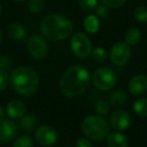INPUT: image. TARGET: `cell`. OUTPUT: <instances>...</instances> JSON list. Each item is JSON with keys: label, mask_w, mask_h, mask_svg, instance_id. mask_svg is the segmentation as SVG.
Masks as SVG:
<instances>
[{"label": "cell", "mask_w": 147, "mask_h": 147, "mask_svg": "<svg viewBox=\"0 0 147 147\" xmlns=\"http://www.w3.org/2000/svg\"><path fill=\"white\" fill-rule=\"evenodd\" d=\"M91 75L86 67L73 65L61 75L59 87L61 92L69 98L81 96L89 88Z\"/></svg>", "instance_id": "obj_1"}, {"label": "cell", "mask_w": 147, "mask_h": 147, "mask_svg": "<svg viewBox=\"0 0 147 147\" xmlns=\"http://www.w3.org/2000/svg\"><path fill=\"white\" fill-rule=\"evenodd\" d=\"M40 32L43 37L51 41L63 40L74 33V24L65 15L51 13L41 21Z\"/></svg>", "instance_id": "obj_2"}, {"label": "cell", "mask_w": 147, "mask_h": 147, "mask_svg": "<svg viewBox=\"0 0 147 147\" xmlns=\"http://www.w3.org/2000/svg\"><path fill=\"white\" fill-rule=\"evenodd\" d=\"M10 84L17 94L29 97L35 94L39 85L38 75L28 67H18L11 71Z\"/></svg>", "instance_id": "obj_3"}, {"label": "cell", "mask_w": 147, "mask_h": 147, "mask_svg": "<svg viewBox=\"0 0 147 147\" xmlns=\"http://www.w3.org/2000/svg\"><path fill=\"white\" fill-rule=\"evenodd\" d=\"M82 132L86 138L98 142L107 138L110 133V125L100 115H90L83 121Z\"/></svg>", "instance_id": "obj_4"}, {"label": "cell", "mask_w": 147, "mask_h": 147, "mask_svg": "<svg viewBox=\"0 0 147 147\" xmlns=\"http://www.w3.org/2000/svg\"><path fill=\"white\" fill-rule=\"evenodd\" d=\"M91 80L94 87L98 90L110 91L116 85L117 77L113 69H111L110 67H103L94 71Z\"/></svg>", "instance_id": "obj_5"}, {"label": "cell", "mask_w": 147, "mask_h": 147, "mask_svg": "<svg viewBox=\"0 0 147 147\" xmlns=\"http://www.w3.org/2000/svg\"><path fill=\"white\" fill-rule=\"evenodd\" d=\"M69 45L73 53L78 57H87L91 55L93 45L90 37L84 32H76L71 35Z\"/></svg>", "instance_id": "obj_6"}, {"label": "cell", "mask_w": 147, "mask_h": 147, "mask_svg": "<svg viewBox=\"0 0 147 147\" xmlns=\"http://www.w3.org/2000/svg\"><path fill=\"white\" fill-rule=\"evenodd\" d=\"M131 47L125 41H117L112 45L109 53V59L115 65H124L130 59Z\"/></svg>", "instance_id": "obj_7"}, {"label": "cell", "mask_w": 147, "mask_h": 147, "mask_svg": "<svg viewBox=\"0 0 147 147\" xmlns=\"http://www.w3.org/2000/svg\"><path fill=\"white\" fill-rule=\"evenodd\" d=\"M27 51L32 57L36 59H41L47 57L49 53V45L45 37L39 34H32L27 40Z\"/></svg>", "instance_id": "obj_8"}, {"label": "cell", "mask_w": 147, "mask_h": 147, "mask_svg": "<svg viewBox=\"0 0 147 147\" xmlns=\"http://www.w3.org/2000/svg\"><path fill=\"white\" fill-rule=\"evenodd\" d=\"M59 139V133L57 129L49 125L39 126L35 130V140L40 146L49 147L55 145Z\"/></svg>", "instance_id": "obj_9"}, {"label": "cell", "mask_w": 147, "mask_h": 147, "mask_svg": "<svg viewBox=\"0 0 147 147\" xmlns=\"http://www.w3.org/2000/svg\"><path fill=\"white\" fill-rule=\"evenodd\" d=\"M131 124V116L127 111L119 109L110 117V125L116 131H124L129 128Z\"/></svg>", "instance_id": "obj_10"}, {"label": "cell", "mask_w": 147, "mask_h": 147, "mask_svg": "<svg viewBox=\"0 0 147 147\" xmlns=\"http://www.w3.org/2000/svg\"><path fill=\"white\" fill-rule=\"evenodd\" d=\"M18 134V126L12 120L3 119L0 121V141L1 142H10L14 140Z\"/></svg>", "instance_id": "obj_11"}, {"label": "cell", "mask_w": 147, "mask_h": 147, "mask_svg": "<svg viewBox=\"0 0 147 147\" xmlns=\"http://www.w3.org/2000/svg\"><path fill=\"white\" fill-rule=\"evenodd\" d=\"M128 90L134 96H141L147 92V76L138 74L134 76L128 84Z\"/></svg>", "instance_id": "obj_12"}, {"label": "cell", "mask_w": 147, "mask_h": 147, "mask_svg": "<svg viewBox=\"0 0 147 147\" xmlns=\"http://www.w3.org/2000/svg\"><path fill=\"white\" fill-rule=\"evenodd\" d=\"M26 112V106L20 100H11L7 104L6 113L11 119H20Z\"/></svg>", "instance_id": "obj_13"}, {"label": "cell", "mask_w": 147, "mask_h": 147, "mask_svg": "<svg viewBox=\"0 0 147 147\" xmlns=\"http://www.w3.org/2000/svg\"><path fill=\"white\" fill-rule=\"evenodd\" d=\"M108 147H128V140L124 134L118 132H110L106 138Z\"/></svg>", "instance_id": "obj_14"}, {"label": "cell", "mask_w": 147, "mask_h": 147, "mask_svg": "<svg viewBox=\"0 0 147 147\" xmlns=\"http://www.w3.org/2000/svg\"><path fill=\"white\" fill-rule=\"evenodd\" d=\"M83 26L86 30L87 33L89 34H94L97 33L100 29V20L99 17L94 14H89L83 20Z\"/></svg>", "instance_id": "obj_15"}, {"label": "cell", "mask_w": 147, "mask_h": 147, "mask_svg": "<svg viewBox=\"0 0 147 147\" xmlns=\"http://www.w3.org/2000/svg\"><path fill=\"white\" fill-rule=\"evenodd\" d=\"M128 101V96L123 90H116L109 95V104L113 107H122Z\"/></svg>", "instance_id": "obj_16"}, {"label": "cell", "mask_w": 147, "mask_h": 147, "mask_svg": "<svg viewBox=\"0 0 147 147\" xmlns=\"http://www.w3.org/2000/svg\"><path fill=\"white\" fill-rule=\"evenodd\" d=\"M6 30L8 36L14 40H21L26 36V30L19 23H10Z\"/></svg>", "instance_id": "obj_17"}, {"label": "cell", "mask_w": 147, "mask_h": 147, "mask_svg": "<svg viewBox=\"0 0 147 147\" xmlns=\"http://www.w3.org/2000/svg\"><path fill=\"white\" fill-rule=\"evenodd\" d=\"M19 125L25 132H32L37 126V118L33 114H24L20 118Z\"/></svg>", "instance_id": "obj_18"}, {"label": "cell", "mask_w": 147, "mask_h": 147, "mask_svg": "<svg viewBox=\"0 0 147 147\" xmlns=\"http://www.w3.org/2000/svg\"><path fill=\"white\" fill-rule=\"evenodd\" d=\"M142 38V33H141L140 29L136 28V27H131L128 30L125 32L124 39L125 42L127 45H136L137 43H139V41Z\"/></svg>", "instance_id": "obj_19"}, {"label": "cell", "mask_w": 147, "mask_h": 147, "mask_svg": "<svg viewBox=\"0 0 147 147\" xmlns=\"http://www.w3.org/2000/svg\"><path fill=\"white\" fill-rule=\"evenodd\" d=\"M133 111L139 117H147V98L137 99L133 104Z\"/></svg>", "instance_id": "obj_20"}, {"label": "cell", "mask_w": 147, "mask_h": 147, "mask_svg": "<svg viewBox=\"0 0 147 147\" xmlns=\"http://www.w3.org/2000/svg\"><path fill=\"white\" fill-rule=\"evenodd\" d=\"M133 16L138 22L147 23V7L144 5H139L133 11Z\"/></svg>", "instance_id": "obj_21"}, {"label": "cell", "mask_w": 147, "mask_h": 147, "mask_svg": "<svg viewBox=\"0 0 147 147\" xmlns=\"http://www.w3.org/2000/svg\"><path fill=\"white\" fill-rule=\"evenodd\" d=\"M91 55H92V59L95 61H98V63L105 61L107 57H108L106 49L104 47H96V49H94L92 51V53H91Z\"/></svg>", "instance_id": "obj_22"}, {"label": "cell", "mask_w": 147, "mask_h": 147, "mask_svg": "<svg viewBox=\"0 0 147 147\" xmlns=\"http://www.w3.org/2000/svg\"><path fill=\"white\" fill-rule=\"evenodd\" d=\"M12 147H33V140L27 135H23L15 139Z\"/></svg>", "instance_id": "obj_23"}, {"label": "cell", "mask_w": 147, "mask_h": 147, "mask_svg": "<svg viewBox=\"0 0 147 147\" xmlns=\"http://www.w3.org/2000/svg\"><path fill=\"white\" fill-rule=\"evenodd\" d=\"M99 4V0H79V6L84 11H92L95 10L97 5Z\"/></svg>", "instance_id": "obj_24"}, {"label": "cell", "mask_w": 147, "mask_h": 147, "mask_svg": "<svg viewBox=\"0 0 147 147\" xmlns=\"http://www.w3.org/2000/svg\"><path fill=\"white\" fill-rule=\"evenodd\" d=\"M95 110L98 113V115L105 116L110 111V104H109V102H107L105 100H99L96 103V105H95Z\"/></svg>", "instance_id": "obj_25"}, {"label": "cell", "mask_w": 147, "mask_h": 147, "mask_svg": "<svg viewBox=\"0 0 147 147\" xmlns=\"http://www.w3.org/2000/svg\"><path fill=\"white\" fill-rule=\"evenodd\" d=\"M43 6H45L43 0H28V2H27V8L31 13L40 12Z\"/></svg>", "instance_id": "obj_26"}, {"label": "cell", "mask_w": 147, "mask_h": 147, "mask_svg": "<svg viewBox=\"0 0 147 147\" xmlns=\"http://www.w3.org/2000/svg\"><path fill=\"white\" fill-rule=\"evenodd\" d=\"M100 1L108 8H120L126 2V0H100Z\"/></svg>", "instance_id": "obj_27"}, {"label": "cell", "mask_w": 147, "mask_h": 147, "mask_svg": "<svg viewBox=\"0 0 147 147\" xmlns=\"http://www.w3.org/2000/svg\"><path fill=\"white\" fill-rule=\"evenodd\" d=\"M9 84V76L7 71H0V93L3 92Z\"/></svg>", "instance_id": "obj_28"}, {"label": "cell", "mask_w": 147, "mask_h": 147, "mask_svg": "<svg viewBox=\"0 0 147 147\" xmlns=\"http://www.w3.org/2000/svg\"><path fill=\"white\" fill-rule=\"evenodd\" d=\"M12 65V61L6 55H0V71H7Z\"/></svg>", "instance_id": "obj_29"}, {"label": "cell", "mask_w": 147, "mask_h": 147, "mask_svg": "<svg viewBox=\"0 0 147 147\" xmlns=\"http://www.w3.org/2000/svg\"><path fill=\"white\" fill-rule=\"evenodd\" d=\"M109 14V8L105 5H103L102 3L97 5V7L95 8V15L98 16L99 18H104Z\"/></svg>", "instance_id": "obj_30"}, {"label": "cell", "mask_w": 147, "mask_h": 147, "mask_svg": "<svg viewBox=\"0 0 147 147\" xmlns=\"http://www.w3.org/2000/svg\"><path fill=\"white\" fill-rule=\"evenodd\" d=\"M76 147H93V144L88 138H79L76 142Z\"/></svg>", "instance_id": "obj_31"}, {"label": "cell", "mask_w": 147, "mask_h": 147, "mask_svg": "<svg viewBox=\"0 0 147 147\" xmlns=\"http://www.w3.org/2000/svg\"><path fill=\"white\" fill-rule=\"evenodd\" d=\"M5 118V110L1 105H0V121H2Z\"/></svg>", "instance_id": "obj_32"}, {"label": "cell", "mask_w": 147, "mask_h": 147, "mask_svg": "<svg viewBox=\"0 0 147 147\" xmlns=\"http://www.w3.org/2000/svg\"><path fill=\"white\" fill-rule=\"evenodd\" d=\"M3 39V33H2V30L0 29V43H1V41H2Z\"/></svg>", "instance_id": "obj_33"}, {"label": "cell", "mask_w": 147, "mask_h": 147, "mask_svg": "<svg viewBox=\"0 0 147 147\" xmlns=\"http://www.w3.org/2000/svg\"><path fill=\"white\" fill-rule=\"evenodd\" d=\"M1 14H2V6L0 4V16H1Z\"/></svg>", "instance_id": "obj_34"}, {"label": "cell", "mask_w": 147, "mask_h": 147, "mask_svg": "<svg viewBox=\"0 0 147 147\" xmlns=\"http://www.w3.org/2000/svg\"><path fill=\"white\" fill-rule=\"evenodd\" d=\"M14 1H17V2H23V1H26V0H14Z\"/></svg>", "instance_id": "obj_35"}]
</instances>
